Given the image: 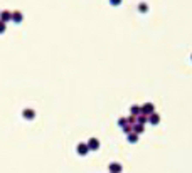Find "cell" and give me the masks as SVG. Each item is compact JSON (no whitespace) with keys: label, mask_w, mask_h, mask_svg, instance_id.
<instances>
[{"label":"cell","mask_w":192,"mask_h":173,"mask_svg":"<svg viewBox=\"0 0 192 173\" xmlns=\"http://www.w3.org/2000/svg\"><path fill=\"white\" fill-rule=\"evenodd\" d=\"M140 108H142V113H140V114H145V116L155 113V106H153L152 103H145L143 106H140Z\"/></svg>","instance_id":"cell-1"},{"label":"cell","mask_w":192,"mask_h":173,"mask_svg":"<svg viewBox=\"0 0 192 173\" xmlns=\"http://www.w3.org/2000/svg\"><path fill=\"white\" fill-rule=\"evenodd\" d=\"M86 145H88L89 151H96V150H100V141L96 140V138H89Z\"/></svg>","instance_id":"cell-2"},{"label":"cell","mask_w":192,"mask_h":173,"mask_svg":"<svg viewBox=\"0 0 192 173\" xmlns=\"http://www.w3.org/2000/svg\"><path fill=\"white\" fill-rule=\"evenodd\" d=\"M147 118H148V123H150V124H158V123H160V114H157V113L148 114Z\"/></svg>","instance_id":"cell-3"},{"label":"cell","mask_w":192,"mask_h":173,"mask_svg":"<svg viewBox=\"0 0 192 173\" xmlns=\"http://www.w3.org/2000/svg\"><path fill=\"white\" fill-rule=\"evenodd\" d=\"M88 151H89V148H88V145H86V143H79V145H78V153L81 155V156L88 155Z\"/></svg>","instance_id":"cell-4"},{"label":"cell","mask_w":192,"mask_h":173,"mask_svg":"<svg viewBox=\"0 0 192 173\" xmlns=\"http://www.w3.org/2000/svg\"><path fill=\"white\" fill-rule=\"evenodd\" d=\"M131 131L135 134H142L145 131V124H140V123H135L133 124V128H131Z\"/></svg>","instance_id":"cell-5"},{"label":"cell","mask_w":192,"mask_h":173,"mask_svg":"<svg viewBox=\"0 0 192 173\" xmlns=\"http://www.w3.org/2000/svg\"><path fill=\"white\" fill-rule=\"evenodd\" d=\"M108 170H110V173H120L123 168H121V165H120V163H110Z\"/></svg>","instance_id":"cell-6"},{"label":"cell","mask_w":192,"mask_h":173,"mask_svg":"<svg viewBox=\"0 0 192 173\" xmlns=\"http://www.w3.org/2000/svg\"><path fill=\"white\" fill-rule=\"evenodd\" d=\"M0 20H2L4 24H7L8 20H12V13L10 12H2L0 13Z\"/></svg>","instance_id":"cell-7"},{"label":"cell","mask_w":192,"mask_h":173,"mask_svg":"<svg viewBox=\"0 0 192 173\" xmlns=\"http://www.w3.org/2000/svg\"><path fill=\"white\" fill-rule=\"evenodd\" d=\"M22 19H24V17H22L20 12H14V13H12V20H14L15 24H20Z\"/></svg>","instance_id":"cell-8"},{"label":"cell","mask_w":192,"mask_h":173,"mask_svg":"<svg viewBox=\"0 0 192 173\" xmlns=\"http://www.w3.org/2000/svg\"><path fill=\"white\" fill-rule=\"evenodd\" d=\"M130 113H131V116H138V114L142 113V108L135 104V106H131V108H130Z\"/></svg>","instance_id":"cell-9"},{"label":"cell","mask_w":192,"mask_h":173,"mask_svg":"<svg viewBox=\"0 0 192 173\" xmlns=\"http://www.w3.org/2000/svg\"><path fill=\"white\" fill-rule=\"evenodd\" d=\"M137 123H140V124H145V123H148V118H147L145 114H138V116H137Z\"/></svg>","instance_id":"cell-10"},{"label":"cell","mask_w":192,"mask_h":173,"mask_svg":"<svg viewBox=\"0 0 192 173\" xmlns=\"http://www.w3.org/2000/svg\"><path fill=\"white\" fill-rule=\"evenodd\" d=\"M126 138H128V141H130V143H137V140H138V134H135L133 131H131V133H128V134H126Z\"/></svg>","instance_id":"cell-11"},{"label":"cell","mask_w":192,"mask_h":173,"mask_svg":"<svg viewBox=\"0 0 192 173\" xmlns=\"http://www.w3.org/2000/svg\"><path fill=\"white\" fill-rule=\"evenodd\" d=\"M34 116H35V114H34L32 109H25V111H24V118H25V120H32Z\"/></svg>","instance_id":"cell-12"},{"label":"cell","mask_w":192,"mask_h":173,"mask_svg":"<svg viewBox=\"0 0 192 173\" xmlns=\"http://www.w3.org/2000/svg\"><path fill=\"white\" fill-rule=\"evenodd\" d=\"M131 128H133V124H125V126H123V133L125 134L131 133Z\"/></svg>","instance_id":"cell-13"},{"label":"cell","mask_w":192,"mask_h":173,"mask_svg":"<svg viewBox=\"0 0 192 173\" xmlns=\"http://www.w3.org/2000/svg\"><path fill=\"white\" fill-rule=\"evenodd\" d=\"M147 10H148V5H147V4H140V5H138V12H147Z\"/></svg>","instance_id":"cell-14"},{"label":"cell","mask_w":192,"mask_h":173,"mask_svg":"<svg viewBox=\"0 0 192 173\" xmlns=\"http://www.w3.org/2000/svg\"><path fill=\"white\" fill-rule=\"evenodd\" d=\"M126 123H128V124H135V123H137V116H128V118H126Z\"/></svg>","instance_id":"cell-15"},{"label":"cell","mask_w":192,"mask_h":173,"mask_svg":"<svg viewBox=\"0 0 192 173\" xmlns=\"http://www.w3.org/2000/svg\"><path fill=\"white\" fill-rule=\"evenodd\" d=\"M118 124H120L121 128H123L125 124H128V123H126V118H120V120H118Z\"/></svg>","instance_id":"cell-16"},{"label":"cell","mask_w":192,"mask_h":173,"mask_svg":"<svg viewBox=\"0 0 192 173\" xmlns=\"http://www.w3.org/2000/svg\"><path fill=\"white\" fill-rule=\"evenodd\" d=\"M110 4L116 7V5H120V4H121V0H110Z\"/></svg>","instance_id":"cell-17"},{"label":"cell","mask_w":192,"mask_h":173,"mask_svg":"<svg viewBox=\"0 0 192 173\" xmlns=\"http://www.w3.org/2000/svg\"><path fill=\"white\" fill-rule=\"evenodd\" d=\"M4 30H5V24L0 20V32H4Z\"/></svg>","instance_id":"cell-18"},{"label":"cell","mask_w":192,"mask_h":173,"mask_svg":"<svg viewBox=\"0 0 192 173\" xmlns=\"http://www.w3.org/2000/svg\"><path fill=\"white\" fill-rule=\"evenodd\" d=\"M191 59H192V56H191Z\"/></svg>","instance_id":"cell-19"}]
</instances>
